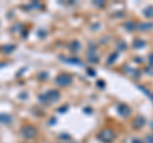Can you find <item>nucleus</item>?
Returning <instances> with one entry per match:
<instances>
[{
	"instance_id": "1",
	"label": "nucleus",
	"mask_w": 153,
	"mask_h": 143,
	"mask_svg": "<svg viewBox=\"0 0 153 143\" xmlns=\"http://www.w3.org/2000/svg\"><path fill=\"white\" fill-rule=\"evenodd\" d=\"M97 138L103 143H111L116 138V134H115V132L111 130V129H103V130L97 135Z\"/></svg>"
},
{
	"instance_id": "2",
	"label": "nucleus",
	"mask_w": 153,
	"mask_h": 143,
	"mask_svg": "<svg viewBox=\"0 0 153 143\" xmlns=\"http://www.w3.org/2000/svg\"><path fill=\"white\" fill-rule=\"evenodd\" d=\"M59 99H60V95H59L58 91H48L47 93L40 96V100L42 101V102H45V104L53 102V101H58Z\"/></svg>"
},
{
	"instance_id": "3",
	"label": "nucleus",
	"mask_w": 153,
	"mask_h": 143,
	"mask_svg": "<svg viewBox=\"0 0 153 143\" xmlns=\"http://www.w3.org/2000/svg\"><path fill=\"white\" fill-rule=\"evenodd\" d=\"M55 82H56L58 86L65 87V86H69L73 82V78H72V75L67 74V73H61V74H59L56 78H55Z\"/></svg>"
},
{
	"instance_id": "4",
	"label": "nucleus",
	"mask_w": 153,
	"mask_h": 143,
	"mask_svg": "<svg viewBox=\"0 0 153 143\" xmlns=\"http://www.w3.org/2000/svg\"><path fill=\"white\" fill-rule=\"evenodd\" d=\"M22 133H23V135H24L26 138H33L34 135L37 134V130H36V129H34L33 127H31V125H27V127L23 128Z\"/></svg>"
},
{
	"instance_id": "5",
	"label": "nucleus",
	"mask_w": 153,
	"mask_h": 143,
	"mask_svg": "<svg viewBox=\"0 0 153 143\" xmlns=\"http://www.w3.org/2000/svg\"><path fill=\"white\" fill-rule=\"evenodd\" d=\"M117 113H119L121 116H128V115H130V109L128 107V105H125V104H120V105L117 106Z\"/></svg>"
},
{
	"instance_id": "6",
	"label": "nucleus",
	"mask_w": 153,
	"mask_h": 143,
	"mask_svg": "<svg viewBox=\"0 0 153 143\" xmlns=\"http://www.w3.org/2000/svg\"><path fill=\"white\" fill-rule=\"evenodd\" d=\"M145 124V119L143 116H138L134 121V128H142Z\"/></svg>"
},
{
	"instance_id": "7",
	"label": "nucleus",
	"mask_w": 153,
	"mask_h": 143,
	"mask_svg": "<svg viewBox=\"0 0 153 143\" xmlns=\"http://www.w3.org/2000/svg\"><path fill=\"white\" fill-rule=\"evenodd\" d=\"M88 60H89V61H93V63H97V61H98V56H97V54H96L95 50H91V51L88 53Z\"/></svg>"
},
{
	"instance_id": "8",
	"label": "nucleus",
	"mask_w": 153,
	"mask_h": 143,
	"mask_svg": "<svg viewBox=\"0 0 153 143\" xmlns=\"http://www.w3.org/2000/svg\"><path fill=\"white\" fill-rule=\"evenodd\" d=\"M65 61H68V63H70V64H76V65H82L83 63L79 60V59H76V58H62Z\"/></svg>"
},
{
	"instance_id": "9",
	"label": "nucleus",
	"mask_w": 153,
	"mask_h": 143,
	"mask_svg": "<svg viewBox=\"0 0 153 143\" xmlns=\"http://www.w3.org/2000/svg\"><path fill=\"white\" fill-rule=\"evenodd\" d=\"M137 28L139 30H151L153 28V23H140L137 26Z\"/></svg>"
},
{
	"instance_id": "10",
	"label": "nucleus",
	"mask_w": 153,
	"mask_h": 143,
	"mask_svg": "<svg viewBox=\"0 0 153 143\" xmlns=\"http://www.w3.org/2000/svg\"><path fill=\"white\" fill-rule=\"evenodd\" d=\"M117 58H119V51H117V53H114V54H111V55H110V58L107 59V64H109V65L114 64V61L116 60Z\"/></svg>"
},
{
	"instance_id": "11",
	"label": "nucleus",
	"mask_w": 153,
	"mask_h": 143,
	"mask_svg": "<svg viewBox=\"0 0 153 143\" xmlns=\"http://www.w3.org/2000/svg\"><path fill=\"white\" fill-rule=\"evenodd\" d=\"M70 49H72L73 53H75V51H78L79 49H81V44H79L78 41H73L72 45H70Z\"/></svg>"
},
{
	"instance_id": "12",
	"label": "nucleus",
	"mask_w": 153,
	"mask_h": 143,
	"mask_svg": "<svg viewBox=\"0 0 153 143\" xmlns=\"http://www.w3.org/2000/svg\"><path fill=\"white\" fill-rule=\"evenodd\" d=\"M138 88H139V89H140V91H143V92H144V95H145V96H147V97H149V99H151V100L153 101V95H152V93H151V92H149V91H148L147 88H144V87H143V86H138Z\"/></svg>"
},
{
	"instance_id": "13",
	"label": "nucleus",
	"mask_w": 153,
	"mask_h": 143,
	"mask_svg": "<svg viewBox=\"0 0 153 143\" xmlns=\"http://www.w3.org/2000/svg\"><path fill=\"white\" fill-rule=\"evenodd\" d=\"M134 49H142V47H144L145 46V42L144 41H142V40H137V41H134Z\"/></svg>"
},
{
	"instance_id": "14",
	"label": "nucleus",
	"mask_w": 153,
	"mask_h": 143,
	"mask_svg": "<svg viewBox=\"0 0 153 143\" xmlns=\"http://www.w3.org/2000/svg\"><path fill=\"white\" fill-rule=\"evenodd\" d=\"M144 15L148 17V18L153 17V6H149V8H147V9L144 10Z\"/></svg>"
},
{
	"instance_id": "15",
	"label": "nucleus",
	"mask_w": 153,
	"mask_h": 143,
	"mask_svg": "<svg viewBox=\"0 0 153 143\" xmlns=\"http://www.w3.org/2000/svg\"><path fill=\"white\" fill-rule=\"evenodd\" d=\"M125 28L129 30V31H133L134 28H137V24L133 23V22H128L126 24H125Z\"/></svg>"
},
{
	"instance_id": "16",
	"label": "nucleus",
	"mask_w": 153,
	"mask_h": 143,
	"mask_svg": "<svg viewBox=\"0 0 153 143\" xmlns=\"http://www.w3.org/2000/svg\"><path fill=\"white\" fill-rule=\"evenodd\" d=\"M87 72H88V74L91 75V77H95L96 75V72L93 70V69H87Z\"/></svg>"
},
{
	"instance_id": "17",
	"label": "nucleus",
	"mask_w": 153,
	"mask_h": 143,
	"mask_svg": "<svg viewBox=\"0 0 153 143\" xmlns=\"http://www.w3.org/2000/svg\"><path fill=\"white\" fill-rule=\"evenodd\" d=\"M145 141H147V143H153V134L152 135H148V137L145 138Z\"/></svg>"
},
{
	"instance_id": "18",
	"label": "nucleus",
	"mask_w": 153,
	"mask_h": 143,
	"mask_svg": "<svg viewBox=\"0 0 153 143\" xmlns=\"http://www.w3.org/2000/svg\"><path fill=\"white\" fill-rule=\"evenodd\" d=\"M97 86H98L100 88H103V87H105V82H103V81H98V82H97Z\"/></svg>"
},
{
	"instance_id": "19",
	"label": "nucleus",
	"mask_w": 153,
	"mask_h": 143,
	"mask_svg": "<svg viewBox=\"0 0 153 143\" xmlns=\"http://www.w3.org/2000/svg\"><path fill=\"white\" fill-rule=\"evenodd\" d=\"M95 5H97V6H103V5H105V3H103V1H100V3L95 1Z\"/></svg>"
},
{
	"instance_id": "20",
	"label": "nucleus",
	"mask_w": 153,
	"mask_h": 143,
	"mask_svg": "<svg viewBox=\"0 0 153 143\" xmlns=\"http://www.w3.org/2000/svg\"><path fill=\"white\" fill-rule=\"evenodd\" d=\"M68 110V106H64V107H61V109H59V113H64V111H67Z\"/></svg>"
},
{
	"instance_id": "21",
	"label": "nucleus",
	"mask_w": 153,
	"mask_h": 143,
	"mask_svg": "<svg viewBox=\"0 0 153 143\" xmlns=\"http://www.w3.org/2000/svg\"><path fill=\"white\" fill-rule=\"evenodd\" d=\"M131 143H143V142H142L140 139H137V138H134L133 141H131Z\"/></svg>"
},
{
	"instance_id": "22",
	"label": "nucleus",
	"mask_w": 153,
	"mask_h": 143,
	"mask_svg": "<svg viewBox=\"0 0 153 143\" xmlns=\"http://www.w3.org/2000/svg\"><path fill=\"white\" fill-rule=\"evenodd\" d=\"M149 59H151V61H149V64H151V65H153V54L151 55V56H149Z\"/></svg>"
},
{
	"instance_id": "23",
	"label": "nucleus",
	"mask_w": 153,
	"mask_h": 143,
	"mask_svg": "<svg viewBox=\"0 0 153 143\" xmlns=\"http://www.w3.org/2000/svg\"><path fill=\"white\" fill-rule=\"evenodd\" d=\"M84 113H92V109H89V107L87 109V107H86V109H84Z\"/></svg>"
},
{
	"instance_id": "24",
	"label": "nucleus",
	"mask_w": 153,
	"mask_h": 143,
	"mask_svg": "<svg viewBox=\"0 0 153 143\" xmlns=\"http://www.w3.org/2000/svg\"><path fill=\"white\" fill-rule=\"evenodd\" d=\"M151 127H152V128H153V121H152V124H151Z\"/></svg>"
}]
</instances>
